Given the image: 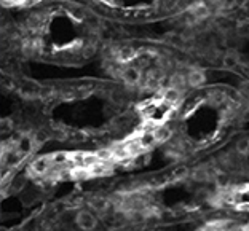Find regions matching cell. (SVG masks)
<instances>
[{
  "instance_id": "cell-2",
  "label": "cell",
  "mask_w": 249,
  "mask_h": 231,
  "mask_svg": "<svg viewBox=\"0 0 249 231\" xmlns=\"http://www.w3.org/2000/svg\"><path fill=\"white\" fill-rule=\"evenodd\" d=\"M229 202L241 211H249V188H241L233 191L229 196Z\"/></svg>"
},
{
  "instance_id": "cell-3",
  "label": "cell",
  "mask_w": 249,
  "mask_h": 231,
  "mask_svg": "<svg viewBox=\"0 0 249 231\" xmlns=\"http://www.w3.org/2000/svg\"><path fill=\"white\" fill-rule=\"evenodd\" d=\"M77 222H78V227H80L82 230H93L96 227V218L91 212H88V211H83L78 214V217H77Z\"/></svg>"
},
{
  "instance_id": "cell-1",
  "label": "cell",
  "mask_w": 249,
  "mask_h": 231,
  "mask_svg": "<svg viewBox=\"0 0 249 231\" xmlns=\"http://www.w3.org/2000/svg\"><path fill=\"white\" fill-rule=\"evenodd\" d=\"M174 105L173 102H169L168 99L161 98V96H158V98H154L152 100H147L142 105H141V116L144 118V120L154 123V125H160V123H165L171 114L174 112Z\"/></svg>"
}]
</instances>
